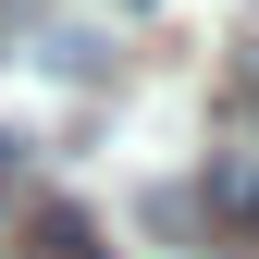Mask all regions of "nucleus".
<instances>
[{
    "mask_svg": "<svg viewBox=\"0 0 259 259\" xmlns=\"http://www.w3.org/2000/svg\"><path fill=\"white\" fill-rule=\"evenodd\" d=\"M0 160H13V148H0Z\"/></svg>",
    "mask_w": 259,
    "mask_h": 259,
    "instance_id": "obj_2",
    "label": "nucleus"
},
{
    "mask_svg": "<svg viewBox=\"0 0 259 259\" xmlns=\"http://www.w3.org/2000/svg\"><path fill=\"white\" fill-rule=\"evenodd\" d=\"M198 198H210V222H222V235H247V247H259V148H210Z\"/></svg>",
    "mask_w": 259,
    "mask_h": 259,
    "instance_id": "obj_1",
    "label": "nucleus"
}]
</instances>
